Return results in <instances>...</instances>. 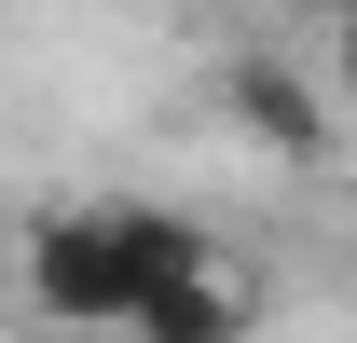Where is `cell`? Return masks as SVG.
<instances>
[{
  "mask_svg": "<svg viewBox=\"0 0 357 343\" xmlns=\"http://www.w3.org/2000/svg\"><path fill=\"white\" fill-rule=\"evenodd\" d=\"M206 234L165 206H42L28 220V302L55 330H137L178 275H206Z\"/></svg>",
  "mask_w": 357,
  "mask_h": 343,
  "instance_id": "6da1fadb",
  "label": "cell"
},
{
  "mask_svg": "<svg viewBox=\"0 0 357 343\" xmlns=\"http://www.w3.org/2000/svg\"><path fill=\"white\" fill-rule=\"evenodd\" d=\"M206 96H220V124L248 137V151H275V165H330V83H303L289 55H220Z\"/></svg>",
  "mask_w": 357,
  "mask_h": 343,
  "instance_id": "7a4b0ae2",
  "label": "cell"
},
{
  "mask_svg": "<svg viewBox=\"0 0 357 343\" xmlns=\"http://www.w3.org/2000/svg\"><path fill=\"white\" fill-rule=\"evenodd\" d=\"M248 330H261V275H248V261H206V275H178L124 343H248Z\"/></svg>",
  "mask_w": 357,
  "mask_h": 343,
  "instance_id": "3957f363",
  "label": "cell"
},
{
  "mask_svg": "<svg viewBox=\"0 0 357 343\" xmlns=\"http://www.w3.org/2000/svg\"><path fill=\"white\" fill-rule=\"evenodd\" d=\"M275 14H330V0H275Z\"/></svg>",
  "mask_w": 357,
  "mask_h": 343,
  "instance_id": "277c9868",
  "label": "cell"
}]
</instances>
